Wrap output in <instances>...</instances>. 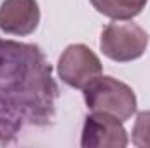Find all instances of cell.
Here are the masks:
<instances>
[{
  "label": "cell",
  "instance_id": "cell-2",
  "mask_svg": "<svg viewBox=\"0 0 150 148\" xmlns=\"http://www.w3.org/2000/svg\"><path fill=\"white\" fill-rule=\"evenodd\" d=\"M84 101L91 111L112 115L120 122L131 118L138 108L136 94L127 84L101 75L84 87Z\"/></svg>",
  "mask_w": 150,
  "mask_h": 148
},
{
  "label": "cell",
  "instance_id": "cell-8",
  "mask_svg": "<svg viewBox=\"0 0 150 148\" xmlns=\"http://www.w3.org/2000/svg\"><path fill=\"white\" fill-rule=\"evenodd\" d=\"M131 140H133L134 147L150 148V111H140L138 113L134 125H133Z\"/></svg>",
  "mask_w": 150,
  "mask_h": 148
},
{
  "label": "cell",
  "instance_id": "cell-5",
  "mask_svg": "<svg viewBox=\"0 0 150 148\" xmlns=\"http://www.w3.org/2000/svg\"><path fill=\"white\" fill-rule=\"evenodd\" d=\"M127 143V132L119 118L98 111L86 117L80 140L84 148H124Z\"/></svg>",
  "mask_w": 150,
  "mask_h": 148
},
{
  "label": "cell",
  "instance_id": "cell-6",
  "mask_svg": "<svg viewBox=\"0 0 150 148\" xmlns=\"http://www.w3.org/2000/svg\"><path fill=\"white\" fill-rule=\"evenodd\" d=\"M40 9L37 0H4L0 5V30L7 35L26 37L37 30Z\"/></svg>",
  "mask_w": 150,
  "mask_h": 148
},
{
  "label": "cell",
  "instance_id": "cell-4",
  "mask_svg": "<svg viewBox=\"0 0 150 148\" xmlns=\"http://www.w3.org/2000/svg\"><path fill=\"white\" fill-rule=\"evenodd\" d=\"M103 72V65L100 58L84 44L68 45L58 61V75L59 78L74 87L84 89Z\"/></svg>",
  "mask_w": 150,
  "mask_h": 148
},
{
  "label": "cell",
  "instance_id": "cell-3",
  "mask_svg": "<svg viewBox=\"0 0 150 148\" xmlns=\"http://www.w3.org/2000/svg\"><path fill=\"white\" fill-rule=\"evenodd\" d=\"M101 52L117 63H127L145 54L149 47V33L136 23L113 21L105 26L100 37Z\"/></svg>",
  "mask_w": 150,
  "mask_h": 148
},
{
  "label": "cell",
  "instance_id": "cell-7",
  "mask_svg": "<svg viewBox=\"0 0 150 148\" xmlns=\"http://www.w3.org/2000/svg\"><path fill=\"white\" fill-rule=\"evenodd\" d=\"M147 2L149 0H91L93 7L100 14L117 21H126L138 16L145 9Z\"/></svg>",
  "mask_w": 150,
  "mask_h": 148
},
{
  "label": "cell",
  "instance_id": "cell-1",
  "mask_svg": "<svg viewBox=\"0 0 150 148\" xmlns=\"http://www.w3.org/2000/svg\"><path fill=\"white\" fill-rule=\"evenodd\" d=\"M59 91L52 66L33 44L0 38V145L52 124Z\"/></svg>",
  "mask_w": 150,
  "mask_h": 148
}]
</instances>
